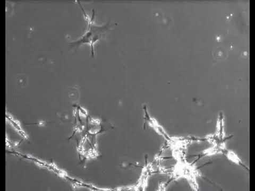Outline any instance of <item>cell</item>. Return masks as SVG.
<instances>
[{"label": "cell", "instance_id": "cell-1", "mask_svg": "<svg viewBox=\"0 0 255 191\" xmlns=\"http://www.w3.org/2000/svg\"><path fill=\"white\" fill-rule=\"evenodd\" d=\"M90 30L87 31L85 35L77 42L73 43L72 44H75V45L83 44V43H90L92 45V49L93 51V44L99 39L101 36H102L104 33V30L107 27H98L95 26L94 25L93 20H92V23H90Z\"/></svg>", "mask_w": 255, "mask_h": 191}]
</instances>
